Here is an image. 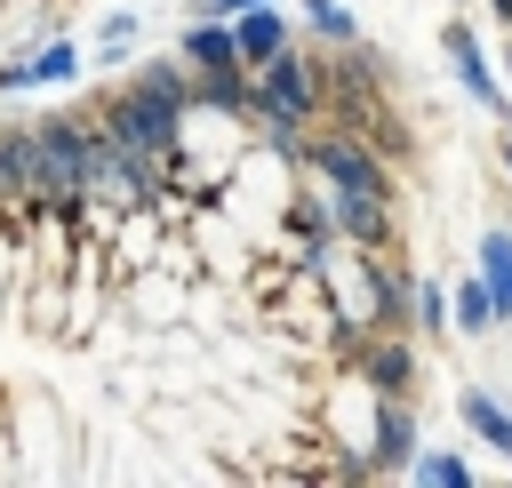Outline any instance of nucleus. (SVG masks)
Returning <instances> with one entry per match:
<instances>
[{"label":"nucleus","instance_id":"1","mask_svg":"<svg viewBox=\"0 0 512 488\" xmlns=\"http://www.w3.org/2000/svg\"><path fill=\"white\" fill-rule=\"evenodd\" d=\"M312 160H320V176H328V184L344 192V200H336L344 232H360V240H368V232H376V200H384V176H376V168H368V160H360L352 144H320Z\"/></svg>","mask_w":512,"mask_h":488},{"label":"nucleus","instance_id":"2","mask_svg":"<svg viewBox=\"0 0 512 488\" xmlns=\"http://www.w3.org/2000/svg\"><path fill=\"white\" fill-rule=\"evenodd\" d=\"M112 128H120V144H136V152L168 144V136H176V80H168V72H152L136 96H120Z\"/></svg>","mask_w":512,"mask_h":488},{"label":"nucleus","instance_id":"3","mask_svg":"<svg viewBox=\"0 0 512 488\" xmlns=\"http://www.w3.org/2000/svg\"><path fill=\"white\" fill-rule=\"evenodd\" d=\"M184 56H192V64L208 72V88H216V96H232V64H240V32H216V16H208V24H192V32H184Z\"/></svg>","mask_w":512,"mask_h":488},{"label":"nucleus","instance_id":"4","mask_svg":"<svg viewBox=\"0 0 512 488\" xmlns=\"http://www.w3.org/2000/svg\"><path fill=\"white\" fill-rule=\"evenodd\" d=\"M64 72H80V48H72V40L40 48L32 64H8V72H0V88H40V80H64Z\"/></svg>","mask_w":512,"mask_h":488},{"label":"nucleus","instance_id":"5","mask_svg":"<svg viewBox=\"0 0 512 488\" xmlns=\"http://www.w3.org/2000/svg\"><path fill=\"white\" fill-rule=\"evenodd\" d=\"M240 56H248V64H272V56H280V16H272V8H248V16H240Z\"/></svg>","mask_w":512,"mask_h":488},{"label":"nucleus","instance_id":"6","mask_svg":"<svg viewBox=\"0 0 512 488\" xmlns=\"http://www.w3.org/2000/svg\"><path fill=\"white\" fill-rule=\"evenodd\" d=\"M464 424H472V432H480L488 448H504V456H512V416H504V408H496L488 392H464Z\"/></svg>","mask_w":512,"mask_h":488},{"label":"nucleus","instance_id":"7","mask_svg":"<svg viewBox=\"0 0 512 488\" xmlns=\"http://www.w3.org/2000/svg\"><path fill=\"white\" fill-rule=\"evenodd\" d=\"M480 280H488V288H496V304L512 312V240H504V232H488V240H480Z\"/></svg>","mask_w":512,"mask_h":488},{"label":"nucleus","instance_id":"8","mask_svg":"<svg viewBox=\"0 0 512 488\" xmlns=\"http://www.w3.org/2000/svg\"><path fill=\"white\" fill-rule=\"evenodd\" d=\"M448 56H456V72H464V88H472L480 104H496V72H480V48H472V32H448Z\"/></svg>","mask_w":512,"mask_h":488},{"label":"nucleus","instance_id":"9","mask_svg":"<svg viewBox=\"0 0 512 488\" xmlns=\"http://www.w3.org/2000/svg\"><path fill=\"white\" fill-rule=\"evenodd\" d=\"M496 312H504V304H496V288H488V280H472V288H456V320H464V328H488Z\"/></svg>","mask_w":512,"mask_h":488},{"label":"nucleus","instance_id":"10","mask_svg":"<svg viewBox=\"0 0 512 488\" xmlns=\"http://www.w3.org/2000/svg\"><path fill=\"white\" fill-rule=\"evenodd\" d=\"M376 464H408V416H400V408L376 424Z\"/></svg>","mask_w":512,"mask_h":488},{"label":"nucleus","instance_id":"11","mask_svg":"<svg viewBox=\"0 0 512 488\" xmlns=\"http://www.w3.org/2000/svg\"><path fill=\"white\" fill-rule=\"evenodd\" d=\"M416 480H432V488H464V456H416Z\"/></svg>","mask_w":512,"mask_h":488},{"label":"nucleus","instance_id":"12","mask_svg":"<svg viewBox=\"0 0 512 488\" xmlns=\"http://www.w3.org/2000/svg\"><path fill=\"white\" fill-rule=\"evenodd\" d=\"M304 16H312L320 32H336V40H352V16H344L336 0H304Z\"/></svg>","mask_w":512,"mask_h":488},{"label":"nucleus","instance_id":"13","mask_svg":"<svg viewBox=\"0 0 512 488\" xmlns=\"http://www.w3.org/2000/svg\"><path fill=\"white\" fill-rule=\"evenodd\" d=\"M376 384L400 392V384H408V352H376Z\"/></svg>","mask_w":512,"mask_h":488},{"label":"nucleus","instance_id":"14","mask_svg":"<svg viewBox=\"0 0 512 488\" xmlns=\"http://www.w3.org/2000/svg\"><path fill=\"white\" fill-rule=\"evenodd\" d=\"M248 8H264V0H200V16H248Z\"/></svg>","mask_w":512,"mask_h":488},{"label":"nucleus","instance_id":"15","mask_svg":"<svg viewBox=\"0 0 512 488\" xmlns=\"http://www.w3.org/2000/svg\"><path fill=\"white\" fill-rule=\"evenodd\" d=\"M504 160H512V128H504Z\"/></svg>","mask_w":512,"mask_h":488}]
</instances>
